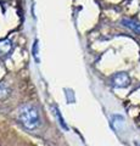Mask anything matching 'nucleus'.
<instances>
[{"label":"nucleus","instance_id":"f257e3e1","mask_svg":"<svg viewBox=\"0 0 140 146\" xmlns=\"http://www.w3.org/2000/svg\"><path fill=\"white\" fill-rule=\"evenodd\" d=\"M20 119L27 129L34 130L40 125V116L37 107L33 105H25L20 110Z\"/></svg>","mask_w":140,"mask_h":146},{"label":"nucleus","instance_id":"f03ea898","mask_svg":"<svg viewBox=\"0 0 140 146\" xmlns=\"http://www.w3.org/2000/svg\"><path fill=\"white\" fill-rule=\"evenodd\" d=\"M113 85L117 88H124L129 85V77L127 73H117L113 77Z\"/></svg>","mask_w":140,"mask_h":146},{"label":"nucleus","instance_id":"7ed1b4c3","mask_svg":"<svg viewBox=\"0 0 140 146\" xmlns=\"http://www.w3.org/2000/svg\"><path fill=\"white\" fill-rule=\"evenodd\" d=\"M123 25L125 27H128L129 29H132L133 32H135V33L140 34V23L139 22H135L133 20H123Z\"/></svg>","mask_w":140,"mask_h":146},{"label":"nucleus","instance_id":"20e7f679","mask_svg":"<svg viewBox=\"0 0 140 146\" xmlns=\"http://www.w3.org/2000/svg\"><path fill=\"white\" fill-rule=\"evenodd\" d=\"M10 94V88L5 83H0V99H5Z\"/></svg>","mask_w":140,"mask_h":146}]
</instances>
